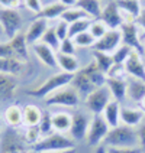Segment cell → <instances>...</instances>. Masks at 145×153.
<instances>
[{"mask_svg":"<svg viewBox=\"0 0 145 153\" xmlns=\"http://www.w3.org/2000/svg\"><path fill=\"white\" fill-rule=\"evenodd\" d=\"M103 143L106 147H139L137 130L125 124L109 128Z\"/></svg>","mask_w":145,"mask_h":153,"instance_id":"obj_1","label":"cell"},{"mask_svg":"<svg viewBox=\"0 0 145 153\" xmlns=\"http://www.w3.org/2000/svg\"><path fill=\"white\" fill-rule=\"evenodd\" d=\"M73 78H74V74H68V72L61 71L58 74L47 78L42 84L39 87H36L35 90L26 91V94L31 95V97H35V98H47L48 95L55 93L57 90H60V88L65 87V85H70Z\"/></svg>","mask_w":145,"mask_h":153,"instance_id":"obj_2","label":"cell"},{"mask_svg":"<svg viewBox=\"0 0 145 153\" xmlns=\"http://www.w3.org/2000/svg\"><path fill=\"white\" fill-rule=\"evenodd\" d=\"M70 149H76V142L61 133H51L48 136L42 137L38 143L32 146V150L35 153L62 152V150H70Z\"/></svg>","mask_w":145,"mask_h":153,"instance_id":"obj_3","label":"cell"},{"mask_svg":"<svg viewBox=\"0 0 145 153\" xmlns=\"http://www.w3.org/2000/svg\"><path fill=\"white\" fill-rule=\"evenodd\" d=\"M0 58H13V59L28 62V42L25 35L17 33L8 42L0 43Z\"/></svg>","mask_w":145,"mask_h":153,"instance_id":"obj_4","label":"cell"},{"mask_svg":"<svg viewBox=\"0 0 145 153\" xmlns=\"http://www.w3.org/2000/svg\"><path fill=\"white\" fill-rule=\"evenodd\" d=\"M0 26H2V30L6 33L9 39L15 38L19 33V29L22 26V16L17 12V9H0Z\"/></svg>","mask_w":145,"mask_h":153,"instance_id":"obj_5","label":"cell"},{"mask_svg":"<svg viewBox=\"0 0 145 153\" xmlns=\"http://www.w3.org/2000/svg\"><path fill=\"white\" fill-rule=\"evenodd\" d=\"M110 97H112V94L109 91V88H107V85H103V87L96 88L93 93H90L86 97L84 104L94 116L96 114L100 116L103 113V110L106 108V105L112 101Z\"/></svg>","mask_w":145,"mask_h":153,"instance_id":"obj_6","label":"cell"},{"mask_svg":"<svg viewBox=\"0 0 145 153\" xmlns=\"http://www.w3.org/2000/svg\"><path fill=\"white\" fill-rule=\"evenodd\" d=\"M109 124L104 121L102 116L96 114L93 116V119L90 120L89 124V130H87V136H86V142L89 146L97 147L102 142H104V137L109 131Z\"/></svg>","mask_w":145,"mask_h":153,"instance_id":"obj_7","label":"cell"},{"mask_svg":"<svg viewBox=\"0 0 145 153\" xmlns=\"http://www.w3.org/2000/svg\"><path fill=\"white\" fill-rule=\"evenodd\" d=\"M78 101H80L78 93L71 85L62 87L45 98V102L48 105H62V107H77Z\"/></svg>","mask_w":145,"mask_h":153,"instance_id":"obj_8","label":"cell"},{"mask_svg":"<svg viewBox=\"0 0 145 153\" xmlns=\"http://www.w3.org/2000/svg\"><path fill=\"white\" fill-rule=\"evenodd\" d=\"M26 145L25 137L10 128L0 140V153H25L28 150Z\"/></svg>","mask_w":145,"mask_h":153,"instance_id":"obj_9","label":"cell"},{"mask_svg":"<svg viewBox=\"0 0 145 153\" xmlns=\"http://www.w3.org/2000/svg\"><path fill=\"white\" fill-rule=\"evenodd\" d=\"M119 30L122 33V43L142 55L144 46L141 43V35L138 32V26L135 23H123Z\"/></svg>","mask_w":145,"mask_h":153,"instance_id":"obj_10","label":"cell"},{"mask_svg":"<svg viewBox=\"0 0 145 153\" xmlns=\"http://www.w3.org/2000/svg\"><path fill=\"white\" fill-rule=\"evenodd\" d=\"M120 42H122V33L119 29H109L103 38L96 41V43L93 45V51L112 53L119 48Z\"/></svg>","mask_w":145,"mask_h":153,"instance_id":"obj_11","label":"cell"},{"mask_svg":"<svg viewBox=\"0 0 145 153\" xmlns=\"http://www.w3.org/2000/svg\"><path fill=\"white\" fill-rule=\"evenodd\" d=\"M123 67H125V71L128 75L145 82V65L144 61L141 59V53H138L137 51L132 49L126 62L123 64Z\"/></svg>","mask_w":145,"mask_h":153,"instance_id":"obj_12","label":"cell"},{"mask_svg":"<svg viewBox=\"0 0 145 153\" xmlns=\"http://www.w3.org/2000/svg\"><path fill=\"white\" fill-rule=\"evenodd\" d=\"M100 20L107 26V29H120V26L123 25V19L120 16V10L116 1H110L102 9Z\"/></svg>","mask_w":145,"mask_h":153,"instance_id":"obj_13","label":"cell"},{"mask_svg":"<svg viewBox=\"0 0 145 153\" xmlns=\"http://www.w3.org/2000/svg\"><path fill=\"white\" fill-rule=\"evenodd\" d=\"M90 121L87 120L83 113H76L73 114V121H71V128H70V134L74 142H81L87 136V130H89Z\"/></svg>","mask_w":145,"mask_h":153,"instance_id":"obj_14","label":"cell"},{"mask_svg":"<svg viewBox=\"0 0 145 153\" xmlns=\"http://www.w3.org/2000/svg\"><path fill=\"white\" fill-rule=\"evenodd\" d=\"M116 4L120 10V16H128V20L125 23H135V20H138L142 10L138 0H116Z\"/></svg>","mask_w":145,"mask_h":153,"instance_id":"obj_15","label":"cell"},{"mask_svg":"<svg viewBox=\"0 0 145 153\" xmlns=\"http://www.w3.org/2000/svg\"><path fill=\"white\" fill-rule=\"evenodd\" d=\"M17 90V78L9 74H0V102L15 97Z\"/></svg>","mask_w":145,"mask_h":153,"instance_id":"obj_16","label":"cell"},{"mask_svg":"<svg viewBox=\"0 0 145 153\" xmlns=\"http://www.w3.org/2000/svg\"><path fill=\"white\" fill-rule=\"evenodd\" d=\"M47 29H48V25H47L45 19H34L25 33V39L28 42V45L38 43L39 39H42V36L47 32Z\"/></svg>","mask_w":145,"mask_h":153,"instance_id":"obj_17","label":"cell"},{"mask_svg":"<svg viewBox=\"0 0 145 153\" xmlns=\"http://www.w3.org/2000/svg\"><path fill=\"white\" fill-rule=\"evenodd\" d=\"M70 85H71L78 94H84L86 97L96 90V87H94V84L92 82V79L89 78V75L86 74L83 69H78L76 74H74V78H73V81H71Z\"/></svg>","mask_w":145,"mask_h":153,"instance_id":"obj_18","label":"cell"},{"mask_svg":"<svg viewBox=\"0 0 145 153\" xmlns=\"http://www.w3.org/2000/svg\"><path fill=\"white\" fill-rule=\"evenodd\" d=\"M35 55L38 56V59L42 62L44 65L50 67V68H55L57 65V55L54 53V49H51L50 46H47L45 43H35L32 45Z\"/></svg>","mask_w":145,"mask_h":153,"instance_id":"obj_19","label":"cell"},{"mask_svg":"<svg viewBox=\"0 0 145 153\" xmlns=\"http://www.w3.org/2000/svg\"><path fill=\"white\" fill-rule=\"evenodd\" d=\"M106 85L110 91L113 100L116 101H123L126 97V91H128V82L125 81V78H112L107 76L106 78Z\"/></svg>","mask_w":145,"mask_h":153,"instance_id":"obj_20","label":"cell"},{"mask_svg":"<svg viewBox=\"0 0 145 153\" xmlns=\"http://www.w3.org/2000/svg\"><path fill=\"white\" fill-rule=\"evenodd\" d=\"M145 113L139 108H129V107H120V121L129 126V127H138L142 120Z\"/></svg>","mask_w":145,"mask_h":153,"instance_id":"obj_21","label":"cell"},{"mask_svg":"<svg viewBox=\"0 0 145 153\" xmlns=\"http://www.w3.org/2000/svg\"><path fill=\"white\" fill-rule=\"evenodd\" d=\"M5 121L12 128H16L23 124V108H20L17 104H10L5 110Z\"/></svg>","mask_w":145,"mask_h":153,"instance_id":"obj_22","label":"cell"},{"mask_svg":"<svg viewBox=\"0 0 145 153\" xmlns=\"http://www.w3.org/2000/svg\"><path fill=\"white\" fill-rule=\"evenodd\" d=\"M23 71H25V62L13 59V58H0V74L17 76Z\"/></svg>","mask_w":145,"mask_h":153,"instance_id":"obj_23","label":"cell"},{"mask_svg":"<svg viewBox=\"0 0 145 153\" xmlns=\"http://www.w3.org/2000/svg\"><path fill=\"white\" fill-rule=\"evenodd\" d=\"M102 117L104 119V121L109 124V127H116V126H119V120H120L119 101L112 100V101L106 105V108L103 110Z\"/></svg>","mask_w":145,"mask_h":153,"instance_id":"obj_24","label":"cell"},{"mask_svg":"<svg viewBox=\"0 0 145 153\" xmlns=\"http://www.w3.org/2000/svg\"><path fill=\"white\" fill-rule=\"evenodd\" d=\"M44 111L35 105V104H28L23 107V124L26 127H35L41 123Z\"/></svg>","mask_w":145,"mask_h":153,"instance_id":"obj_25","label":"cell"},{"mask_svg":"<svg viewBox=\"0 0 145 153\" xmlns=\"http://www.w3.org/2000/svg\"><path fill=\"white\" fill-rule=\"evenodd\" d=\"M71 121H73V116L68 113H54L52 114V128L55 130V133H61L64 134L65 131H70L71 128Z\"/></svg>","mask_w":145,"mask_h":153,"instance_id":"obj_26","label":"cell"},{"mask_svg":"<svg viewBox=\"0 0 145 153\" xmlns=\"http://www.w3.org/2000/svg\"><path fill=\"white\" fill-rule=\"evenodd\" d=\"M67 10V7L64 4H61L60 1L58 3H51L48 6H44L42 10L35 16V19H45V20H51V19H57V17H61V15Z\"/></svg>","mask_w":145,"mask_h":153,"instance_id":"obj_27","label":"cell"},{"mask_svg":"<svg viewBox=\"0 0 145 153\" xmlns=\"http://www.w3.org/2000/svg\"><path fill=\"white\" fill-rule=\"evenodd\" d=\"M76 6L78 9H81V10H84L87 16L100 19V15H102L100 0H77Z\"/></svg>","mask_w":145,"mask_h":153,"instance_id":"obj_28","label":"cell"},{"mask_svg":"<svg viewBox=\"0 0 145 153\" xmlns=\"http://www.w3.org/2000/svg\"><path fill=\"white\" fill-rule=\"evenodd\" d=\"M83 71H84L86 74L89 75V78L92 79V82L94 84V87H96V88L106 85V78H107V75L99 69V67L96 65V62H94V61H93V62H90L86 68H83Z\"/></svg>","mask_w":145,"mask_h":153,"instance_id":"obj_29","label":"cell"},{"mask_svg":"<svg viewBox=\"0 0 145 153\" xmlns=\"http://www.w3.org/2000/svg\"><path fill=\"white\" fill-rule=\"evenodd\" d=\"M145 95V82L132 78L128 82V91H126V97H129V100L135 102H139Z\"/></svg>","mask_w":145,"mask_h":153,"instance_id":"obj_30","label":"cell"},{"mask_svg":"<svg viewBox=\"0 0 145 153\" xmlns=\"http://www.w3.org/2000/svg\"><path fill=\"white\" fill-rule=\"evenodd\" d=\"M57 65L64 72H68V74H76L78 71V61L74 55H65L60 52L57 55Z\"/></svg>","mask_w":145,"mask_h":153,"instance_id":"obj_31","label":"cell"},{"mask_svg":"<svg viewBox=\"0 0 145 153\" xmlns=\"http://www.w3.org/2000/svg\"><path fill=\"white\" fill-rule=\"evenodd\" d=\"M93 56H94V62H96V65L99 67V69L107 75V72H109L110 68L115 65L112 55L110 53L100 52V51H93Z\"/></svg>","mask_w":145,"mask_h":153,"instance_id":"obj_32","label":"cell"},{"mask_svg":"<svg viewBox=\"0 0 145 153\" xmlns=\"http://www.w3.org/2000/svg\"><path fill=\"white\" fill-rule=\"evenodd\" d=\"M81 19H87V15H86L84 10L78 9L77 6H74V7H68L62 15H61V20L67 22L68 25L74 23V22H77V20H81Z\"/></svg>","mask_w":145,"mask_h":153,"instance_id":"obj_33","label":"cell"},{"mask_svg":"<svg viewBox=\"0 0 145 153\" xmlns=\"http://www.w3.org/2000/svg\"><path fill=\"white\" fill-rule=\"evenodd\" d=\"M90 26H92V20H89V19H81V20H77L74 23H71L68 26V38L73 39L77 35L87 32L90 29Z\"/></svg>","mask_w":145,"mask_h":153,"instance_id":"obj_34","label":"cell"},{"mask_svg":"<svg viewBox=\"0 0 145 153\" xmlns=\"http://www.w3.org/2000/svg\"><path fill=\"white\" fill-rule=\"evenodd\" d=\"M42 43H45L47 46H50L51 49H60L61 41L57 36V32H55V27H48L47 32L44 33L42 36Z\"/></svg>","mask_w":145,"mask_h":153,"instance_id":"obj_35","label":"cell"},{"mask_svg":"<svg viewBox=\"0 0 145 153\" xmlns=\"http://www.w3.org/2000/svg\"><path fill=\"white\" fill-rule=\"evenodd\" d=\"M73 41H74L76 48H89V46L93 48V45L96 43V39H94L93 35L90 33L89 30H87V32H83V33H80V35H77L76 38H73Z\"/></svg>","mask_w":145,"mask_h":153,"instance_id":"obj_36","label":"cell"},{"mask_svg":"<svg viewBox=\"0 0 145 153\" xmlns=\"http://www.w3.org/2000/svg\"><path fill=\"white\" fill-rule=\"evenodd\" d=\"M131 51H132V49H131L129 46H126V45H122V46H119L116 51L112 53L113 62H115V64H118V65H123V64L126 62V59H128Z\"/></svg>","mask_w":145,"mask_h":153,"instance_id":"obj_37","label":"cell"},{"mask_svg":"<svg viewBox=\"0 0 145 153\" xmlns=\"http://www.w3.org/2000/svg\"><path fill=\"white\" fill-rule=\"evenodd\" d=\"M38 127L41 130V134L42 136L51 134V130H54L52 128V114H50L48 111H44L42 119H41V123L38 124Z\"/></svg>","mask_w":145,"mask_h":153,"instance_id":"obj_38","label":"cell"},{"mask_svg":"<svg viewBox=\"0 0 145 153\" xmlns=\"http://www.w3.org/2000/svg\"><path fill=\"white\" fill-rule=\"evenodd\" d=\"M109 29H107V26L103 23L102 20H96V22H92V26H90V29H89V32L93 35V38L96 41H99L100 38H103L106 32H107Z\"/></svg>","mask_w":145,"mask_h":153,"instance_id":"obj_39","label":"cell"},{"mask_svg":"<svg viewBox=\"0 0 145 153\" xmlns=\"http://www.w3.org/2000/svg\"><path fill=\"white\" fill-rule=\"evenodd\" d=\"M41 130L38 126H35V127H26V131H25V140L28 145L34 146L35 143H38L39 140H41Z\"/></svg>","mask_w":145,"mask_h":153,"instance_id":"obj_40","label":"cell"},{"mask_svg":"<svg viewBox=\"0 0 145 153\" xmlns=\"http://www.w3.org/2000/svg\"><path fill=\"white\" fill-rule=\"evenodd\" d=\"M60 52L61 53H65V55H74L76 53V45H74V41L73 39H64L60 45Z\"/></svg>","mask_w":145,"mask_h":153,"instance_id":"obj_41","label":"cell"},{"mask_svg":"<svg viewBox=\"0 0 145 153\" xmlns=\"http://www.w3.org/2000/svg\"><path fill=\"white\" fill-rule=\"evenodd\" d=\"M68 26L70 25L67 22H64V20H60L58 25L55 26V32H57V36H58V39L61 42L68 38Z\"/></svg>","mask_w":145,"mask_h":153,"instance_id":"obj_42","label":"cell"},{"mask_svg":"<svg viewBox=\"0 0 145 153\" xmlns=\"http://www.w3.org/2000/svg\"><path fill=\"white\" fill-rule=\"evenodd\" d=\"M106 153H142L141 147H106Z\"/></svg>","mask_w":145,"mask_h":153,"instance_id":"obj_43","label":"cell"},{"mask_svg":"<svg viewBox=\"0 0 145 153\" xmlns=\"http://www.w3.org/2000/svg\"><path fill=\"white\" fill-rule=\"evenodd\" d=\"M125 74H126L125 67H123V65H118V64H115V65L110 68V71L107 72V76H112V78H123Z\"/></svg>","mask_w":145,"mask_h":153,"instance_id":"obj_44","label":"cell"},{"mask_svg":"<svg viewBox=\"0 0 145 153\" xmlns=\"http://www.w3.org/2000/svg\"><path fill=\"white\" fill-rule=\"evenodd\" d=\"M137 134H138V143L141 150L145 152V120H142V123L138 126L137 128Z\"/></svg>","mask_w":145,"mask_h":153,"instance_id":"obj_45","label":"cell"},{"mask_svg":"<svg viewBox=\"0 0 145 153\" xmlns=\"http://www.w3.org/2000/svg\"><path fill=\"white\" fill-rule=\"evenodd\" d=\"M25 6L29 9L31 12H34L35 15H38L44 7L41 0H25Z\"/></svg>","mask_w":145,"mask_h":153,"instance_id":"obj_46","label":"cell"},{"mask_svg":"<svg viewBox=\"0 0 145 153\" xmlns=\"http://www.w3.org/2000/svg\"><path fill=\"white\" fill-rule=\"evenodd\" d=\"M138 22H139V25H141L142 30H144V38H145V7L141 10V15L138 17Z\"/></svg>","mask_w":145,"mask_h":153,"instance_id":"obj_47","label":"cell"},{"mask_svg":"<svg viewBox=\"0 0 145 153\" xmlns=\"http://www.w3.org/2000/svg\"><path fill=\"white\" fill-rule=\"evenodd\" d=\"M60 3L61 4H64L65 7L68 9V7H74L77 4V0H60Z\"/></svg>","mask_w":145,"mask_h":153,"instance_id":"obj_48","label":"cell"},{"mask_svg":"<svg viewBox=\"0 0 145 153\" xmlns=\"http://www.w3.org/2000/svg\"><path fill=\"white\" fill-rule=\"evenodd\" d=\"M0 4L3 6V7H13V9H16L15 7V3L12 1V0H0Z\"/></svg>","mask_w":145,"mask_h":153,"instance_id":"obj_49","label":"cell"},{"mask_svg":"<svg viewBox=\"0 0 145 153\" xmlns=\"http://www.w3.org/2000/svg\"><path fill=\"white\" fill-rule=\"evenodd\" d=\"M44 153H76V149H70V150H62V152H44Z\"/></svg>","mask_w":145,"mask_h":153,"instance_id":"obj_50","label":"cell"},{"mask_svg":"<svg viewBox=\"0 0 145 153\" xmlns=\"http://www.w3.org/2000/svg\"><path fill=\"white\" fill-rule=\"evenodd\" d=\"M94 153H106V147H103V146H97V149H96V152Z\"/></svg>","mask_w":145,"mask_h":153,"instance_id":"obj_51","label":"cell"},{"mask_svg":"<svg viewBox=\"0 0 145 153\" xmlns=\"http://www.w3.org/2000/svg\"><path fill=\"white\" fill-rule=\"evenodd\" d=\"M138 104L141 105V110H142V111H144V113H145V95H144V98H142L141 101L138 102Z\"/></svg>","mask_w":145,"mask_h":153,"instance_id":"obj_52","label":"cell"},{"mask_svg":"<svg viewBox=\"0 0 145 153\" xmlns=\"http://www.w3.org/2000/svg\"><path fill=\"white\" fill-rule=\"evenodd\" d=\"M12 1L15 3V7H17V6H19V0H12Z\"/></svg>","mask_w":145,"mask_h":153,"instance_id":"obj_53","label":"cell"},{"mask_svg":"<svg viewBox=\"0 0 145 153\" xmlns=\"http://www.w3.org/2000/svg\"><path fill=\"white\" fill-rule=\"evenodd\" d=\"M0 130H2V117H0Z\"/></svg>","mask_w":145,"mask_h":153,"instance_id":"obj_54","label":"cell"},{"mask_svg":"<svg viewBox=\"0 0 145 153\" xmlns=\"http://www.w3.org/2000/svg\"><path fill=\"white\" fill-rule=\"evenodd\" d=\"M0 29H2V26H0Z\"/></svg>","mask_w":145,"mask_h":153,"instance_id":"obj_55","label":"cell"},{"mask_svg":"<svg viewBox=\"0 0 145 153\" xmlns=\"http://www.w3.org/2000/svg\"><path fill=\"white\" fill-rule=\"evenodd\" d=\"M138 1H139V0H138Z\"/></svg>","mask_w":145,"mask_h":153,"instance_id":"obj_56","label":"cell"}]
</instances>
